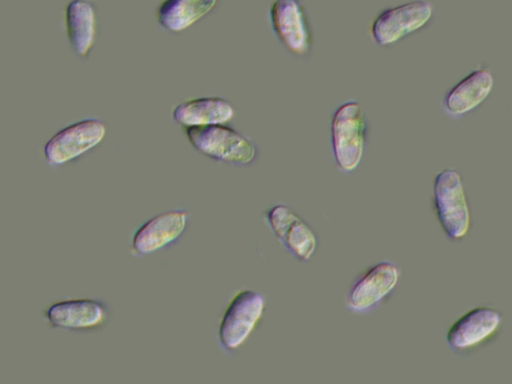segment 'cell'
<instances>
[{
	"label": "cell",
	"mask_w": 512,
	"mask_h": 384,
	"mask_svg": "<svg viewBox=\"0 0 512 384\" xmlns=\"http://www.w3.org/2000/svg\"><path fill=\"white\" fill-rule=\"evenodd\" d=\"M432 204L436 219L450 241H461L471 228V214L457 169L445 168L433 181Z\"/></svg>",
	"instance_id": "cell-1"
},
{
	"label": "cell",
	"mask_w": 512,
	"mask_h": 384,
	"mask_svg": "<svg viewBox=\"0 0 512 384\" xmlns=\"http://www.w3.org/2000/svg\"><path fill=\"white\" fill-rule=\"evenodd\" d=\"M191 146L213 161L248 166L258 157V147L246 135L226 124L185 128Z\"/></svg>",
	"instance_id": "cell-2"
},
{
	"label": "cell",
	"mask_w": 512,
	"mask_h": 384,
	"mask_svg": "<svg viewBox=\"0 0 512 384\" xmlns=\"http://www.w3.org/2000/svg\"><path fill=\"white\" fill-rule=\"evenodd\" d=\"M331 149L334 163L343 173L353 172L365 150L367 121L360 104L349 100L337 107L331 118Z\"/></svg>",
	"instance_id": "cell-3"
},
{
	"label": "cell",
	"mask_w": 512,
	"mask_h": 384,
	"mask_svg": "<svg viewBox=\"0 0 512 384\" xmlns=\"http://www.w3.org/2000/svg\"><path fill=\"white\" fill-rule=\"evenodd\" d=\"M266 299L254 289L237 291L227 304L217 331L220 348L225 353L240 349L259 325L264 315Z\"/></svg>",
	"instance_id": "cell-4"
},
{
	"label": "cell",
	"mask_w": 512,
	"mask_h": 384,
	"mask_svg": "<svg viewBox=\"0 0 512 384\" xmlns=\"http://www.w3.org/2000/svg\"><path fill=\"white\" fill-rule=\"evenodd\" d=\"M400 278L401 269L391 260L370 265L351 283L345 298L346 309L361 315L375 311L393 294Z\"/></svg>",
	"instance_id": "cell-5"
},
{
	"label": "cell",
	"mask_w": 512,
	"mask_h": 384,
	"mask_svg": "<svg viewBox=\"0 0 512 384\" xmlns=\"http://www.w3.org/2000/svg\"><path fill=\"white\" fill-rule=\"evenodd\" d=\"M502 324L503 316L497 308L487 305L474 307L448 329V347L458 356L471 355L495 341Z\"/></svg>",
	"instance_id": "cell-6"
},
{
	"label": "cell",
	"mask_w": 512,
	"mask_h": 384,
	"mask_svg": "<svg viewBox=\"0 0 512 384\" xmlns=\"http://www.w3.org/2000/svg\"><path fill=\"white\" fill-rule=\"evenodd\" d=\"M106 132V123L98 118L72 123L56 132L45 143L44 159L53 167L66 165L98 146Z\"/></svg>",
	"instance_id": "cell-7"
},
{
	"label": "cell",
	"mask_w": 512,
	"mask_h": 384,
	"mask_svg": "<svg viewBox=\"0 0 512 384\" xmlns=\"http://www.w3.org/2000/svg\"><path fill=\"white\" fill-rule=\"evenodd\" d=\"M433 14L434 6L427 0L385 8L371 23V37L379 46L392 45L425 27Z\"/></svg>",
	"instance_id": "cell-8"
},
{
	"label": "cell",
	"mask_w": 512,
	"mask_h": 384,
	"mask_svg": "<svg viewBox=\"0 0 512 384\" xmlns=\"http://www.w3.org/2000/svg\"><path fill=\"white\" fill-rule=\"evenodd\" d=\"M53 329L93 332L103 329L111 319L108 304L95 298H77L51 303L43 311Z\"/></svg>",
	"instance_id": "cell-9"
},
{
	"label": "cell",
	"mask_w": 512,
	"mask_h": 384,
	"mask_svg": "<svg viewBox=\"0 0 512 384\" xmlns=\"http://www.w3.org/2000/svg\"><path fill=\"white\" fill-rule=\"evenodd\" d=\"M263 217L274 237L295 259L305 263L313 257L318 246L316 233L292 208L278 203Z\"/></svg>",
	"instance_id": "cell-10"
},
{
	"label": "cell",
	"mask_w": 512,
	"mask_h": 384,
	"mask_svg": "<svg viewBox=\"0 0 512 384\" xmlns=\"http://www.w3.org/2000/svg\"><path fill=\"white\" fill-rule=\"evenodd\" d=\"M274 35L291 54L306 57L313 45V35L301 0H275L269 9Z\"/></svg>",
	"instance_id": "cell-11"
},
{
	"label": "cell",
	"mask_w": 512,
	"mask_h": 384,
	"mask_svg": "<svg viewBox=\"0 0 512 384\" xmlns=\"http://www.w3.org/2000/svg\"><path fill=\"white\" fill-rule=\"evenodd\" d=\"M190 213L185 209L162 212L143 223L134 233L131 250L148 256L175 244L188 227Z\"/></svg>",
	"instance_id": "cell-12"
},
{
	"label": "cell",
	"mask_w": 512,
	"mask_h": 384,
	"mask_svg": "<svg viewBox=\"0 0 512 384\" xmlns=\"http://www.w3.org/2000/svg\"><path fill=\"white\" fill-rule=\"evenodd\" d=\"M494 75L487 65H478L443 95V113L459 120L480 106L494 87Z\"/></svg>",
	"instance_id": "cell-13"
},
{
	"label": "cell",
	"mask_w": 512,
	"mask_h": 384,
	"mask_svg": "<svg viewBox=\"0 0 512 384\" xmlns=\"http://www.w3.org/2000/svg\"><path fill=\"white\" fill-rule=\"evenodd\" d=\"M235 108L220 97H196L180 102L172 110V119L184 128L227 124L235 117Z\"/></svg>",
	"instance_id": "cell-14"
},
{
	"label": "cell",
	"mask_w": 512,
	"mask_h": 384,
	"mask_svg": "<svg viewBox=\"0 0 512 384\" xmlns=\"http://www.w3.org/2000/svg\"><path fill=\"white\" fill-rule=\"evenodd\" d=\"M65 29L73 53L80 58L90 54L97 36V12L89 0H71L65 8Z\"/></svg>",
	"instance_id": "cell-15"
},
{
	"label": "cell",
	"mask_w": 512,
	"mask_h": 384,
	"mask_svg": "<svg viewBox=\"0 0 512 384\" xmlns=\"http://www.w3.org/2000/svg\"><path fill=\"white\" fill-rule=\"evenodd\" d=\"M218 0H163L156 10L160 27L181 33L208 15Z\"/></svg>",
	"instance_id": "cell-16"
}]
</instances>
